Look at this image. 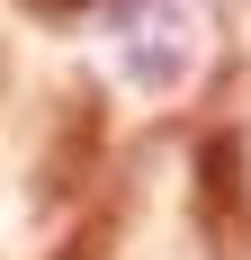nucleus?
Segmentation results:
<instances>
[{
    "label": "nucleus",
    "instance_id": "1",
    "mask_svg": "<svg viewBox=\"0 0 251 260\" xmlns=\"http://www.w3.org/2000/svg\"><path fill=\"white\" fill-rule=\"evenodd\" d=\"M189 224L206 260H251V135L206 126L189 153Z\"/></svg>",
    "mask_w": 251,
    "mask_h": 260
},
{
    "label": "nucleus",
    "instance_id": "2",
    "mask_svg": "<svg viewBox=\"0 0 251 260\" xmlns=\"http://www.w3.org/2000/svg\"><path fill=\"white\" fill-rule=\"evenodd\" d=\"M99 153H108V108L99 90H63L54 108V144L36 153V207H81L90 188H99Z\"/></svg>",
    "mask_w": 251,
    "mask_h": 260
},
{
    "label": "nucleus",
    "instance_id": "3",
    "mask_svg": "<svg viewBox=\"0 0 251 260\" xmlns=\"http://www.w3.org/2000/svg\"><path fill=\"white\" fill-rule=\"evenodd\" d=\"M117 224H125V198L108 188L99 207H90V215L72 224V242H63V260H108V242H117Z\"/></svg>",
    "mask_w": 251,
    "mask_h": 260
},
{
    "label": "nucleus",
    "instance_id": "4",
    "mask_svg": "<svg viewBox=\"0 0 251 260\" xmlns=\"http://www.w3.org/2000/svg\"><path fill=\"white\" fill-rule=\"evenodd\" d=\"M18 9H27V18H45V27H72L81 9H99V0H18Z\"/></svg>",
    "mask_w": 251,
    "mask_h": 260
}]
</instances>
